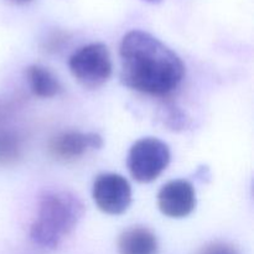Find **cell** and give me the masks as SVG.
Listing matches in <instances>:
<instances>
[{
  "instance_id": "1",
  "label": "cell",
  "mask_w": 254,
  "mask_h": 254,
  "mask_svg": "<svg viewBox=\"0 0 254 254\" xmlns=\"http://www.w3.org/2000/svg\"><path fill=\"white\" fill-rule=\"evenodd\" d=\"M119 55L122 82L140 93L166 96L178 88L185 76V64L180 57L141 30L124 35Z\"/></svg>"
},
{
  "instance_id": "2",
  "label": "cell",
  "mask_w": 254,
  "mask_h": 254,
  "mask_svg": "<svg viewBox=\"0 0 254 254\" xmlns=\"http://www.w3.org/2000/svg\"><path fill=\"white\" fill-rule=\"evenodd\" d=\"M83 215V202L73 192L47 191L40 197L30 237L40 247L56 250L73 232Z\"/></svg>"
},
{
  "instance_id": "3",
  "label": "cell",
  "mask_w": 254,
  "mask_h": 254,
  "mask_svg": "<svg viewBox=\"0 0 254 254\" xmlns=\"http://www.w3.org/2000/svg\"><path fill=\"white\" fill-rule=\"evenodd\" d=\"M68 66L76 81L88 89L103 86L111 78L113 69L108 47L101 42L77 50L69 57Z\"/></svg>"
},
{
  "instance_id": "4",
  "label": "cell",
  "mask_w": 254,
  "mask_h": 254,
  "mask_svg": "<svg viewBox=\"0 0 254 254\" xmlns=\"http://www.w3.org/2000/svg\"><path fill=\"white\" fill-rule=\"evenodd\" d=\"M168 144L156 138H143L133 144L128 154V169L138 183L148 184L156 180L170 163Z\"/></svg>"
},
{
  "instance_id": "5",
  "label": "cell",
  "mask_w": 254,
  "mask_h": 254,
  "mask_svg": "<svg viewBox=\"0 0 254 254\" xmlns=\"http://www.w3.org/2000/svg\"><path fill=\"white\" fill-rule=\"evenodd\" d=\"M92 196L102 212L122 215L131 203V188L128 180L119 174H102L94 180Z\"/></svg>"
},
{
  "instance_id": "6",
  "label": "cell",
  "mask_w": 254,
  "mask_h": 254,
  "mask_svg": "<svg viewBox=\"0 0 254 254\" xmlns=\"http://www.w3.org/2000/svg\"><path fill=\"white\" fill-rule=\"evenodd\" d=\"M158 206L166 217H188L196 207V191L192 184L183 179L169 181L159 191Z\"/></svg>"
},
{
  "instance_id": "7",
  "label": "cell",
  "mask_w": 254,
  "mask_h": 254,
  "mask_svg": "<svg viewBox=\"0 0 254 254\" xmlns=\"http://www.w3.org/2000/svg\"><path fill=\"white\" fill-rule=\"evenodd\" d=\"M102 146L103 139L99 134L68 130L57 134L50 140L49 151L57 160L74 161L89 150H97Z\"/></svg>"
},
{
  "instance_id": "8",
  "label": "cell",
  "mask_w": 254,
  "mask_h": 254,
  "mask_svg": "<svg viewBox=\"0 0 254 254\" xmlns=\"http://www.w3.org/2000/svg\"><path fill=\"white\" fill-rule=\"evenodd\" d=\"M159 243L155 233L144 226H133L118 238L119 254H158Z\"/></svg>"
},
{
  "instance_id": "9",
  "label": "cell",
  "mask_w": 254,
  "mask_h": 254,
  "mask_svg": "<svg viewBox=\"0 0 254 254\" xmlns=\"http://www.w3.org/2000/svg\"><path fill=\"white\" fill-rule=\"evenodd\" d=\"M26 77L30 89L39 98H52L61 93V83L46 67L40 64L29 66L26 69Z\"/></svg>"
},
{
  "instance_id": "10",
  "label": "cell",
  "mask_w": 254,
  "mask_h": 254,
  "mask_svg": "<svg viewBox=\"0 0 254 254\" xmlns=\"http://www.w3.org/2000/svg\"><path fill=\"white\" fill-rule=\"evenodd\" d=\"M22 138L16 130L0 126V165H12L22 155Z\"/></svg>"
},
{
  "instance_id": "11",
  "label": "cell",
  "mask_w": 254,
  "mask_h": 254,
  "mask_svg": "<svg viewBox=\"0 0 254 254\" xmlns=\"http://www.w3.org/2000/svg\"><path fill=\"white\" fill-rule=\"evenodd\" d=\"M160 119L164 126L173 131H183L191 126L190 117L173 103L165 104L161 108Z\"/></svg>"
},
{
  "instance_id": "12",
  "label": "cell",
  "mask_w": 254,
  "mask_h": 254,
  "mask_svg": "<svg viewBox=\"0 0 254 254\" xmlns=\"http://www.w3.org/2000/svg\"><path fill=\"white\" fill-rule=\"evenodd\" d=\"M198 254H241V252L231 243L216 241L202 247Z\"/></svg>"
},
{
  "instance_id": "13",
  "label": "cell",
  "mask_w": 254,
  "mask_h": 254,
  "mask_svg": "<svg viewBox=\"0 0 254 254\" xmlns=\"http://www.w3.org/2000/svg\"><path fill=\"white\" fill-rule=\"evenodd\" d=\"M12 2H16V4H26V2L31 1V0H11Z\"/></svg>"
},
{
  "instance_id": "14",
  "label": "cell",
  "mask_w": 254,
  "mask_h": 254,
  "mask_svg": "<svg viewBox=\"0 0 254 254\" xmlns=\"http://www.w3.org/2000/svg\"><path fill=\"white\" fill-rule=\"evenodd\" d=\"M144 1H148V2H151V4H158V2H160L161 0H144Z\"/></svg>"
}]
</instances>
